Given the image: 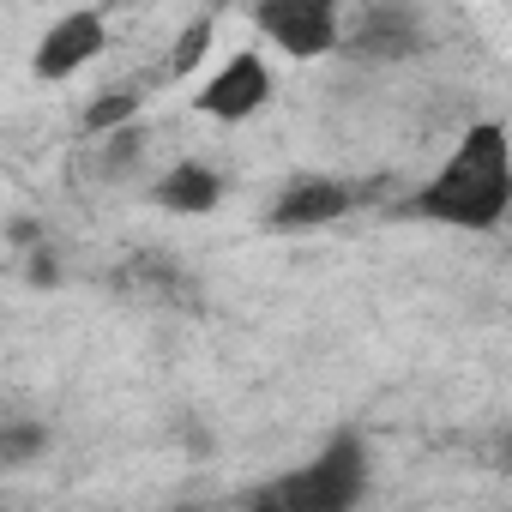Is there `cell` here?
I'll return each instance as SVG.
<instances>
[{
  "instance_id": "8",
  "label": "cell",
  "mask_w": 512,
  "mask_h": 512,
  "mask_svg": "<svg viewBox=\"0 0 512 512\" xmlns=\"http://www.w3.org/2000/svg\"><path fill=\"white\" fill-rule=\"evenodd\" d=\"M151 205L169 211V217H211V211L223 205V175H217L211 163H199V157L169 163V169L151 181Z\"/></svg>"
},
{
  "instance_id": "3",
  "label": "cell",
  "mask_w": 512,
  "mask_h": 512,
  "mask_svg": "<svg viewBox=\"0 0 512 512\" xmlns=\"http://www.w3.org/2000/svg\"><path fill=\"white\" fill-rule=\"evenodd\" d=\"M241 13L290 61H326L344 43V0H247Z\"/></svg>"
},
{
  "instance_id": "4",
  "label": "cell",
  "mask_w": 512,
  "mask_h": 512,
  "mask_svg": "<svg viewBox=\"0 0 512 512\" xmlns=\"http://www.w3.org/2000/svg\"><path fill=\"white\" fill-rule=\"evenodd\" d=\"M422 49H428V25L410 0H374V7H362V19L344 25V43H338V55L362 61V67H398Z\"/></svg>"
},
{
  "instance_id": "10",
  "label": "cell",
  "mask_w": 512,
  "mask_h": 512,
  "mask_svg": "<svg viewBox=\"0 0 512 512\" xmlns=\"http://www.w3.org/2000/svg\"><path fill=\"white\" fill-rule=\"evenodd\" d=\"M37 452H49V422H31V416H7V422H0V464H7V470L31 464Z\"/></svg>"
},
{
  "instance_id": "12",
  "label": "cell",
  "mask_w": 512,
  "mask_h": 512,
  "mask_svg": "<svg viewBox=\"0 0 512 512\" xmlns=\"http://www.w3.org/2000/svg\"><path fill=\"white\" fill-rule=\"evenodd\" d=\"M500 464H506V470H512V434H506V440H500Z\"/></svg>"
},
{
  "instance_id": "1",
  "label": "cell",
  "mask_w": 512,
  "mask_h": 512,
  "mask_svg": "<svg viewBox=\"0 0 512 512\" xmlns=\"http://www.w3.org/2000/svg\"><path fill=\"white\" fill-rule=\"evenodd\" d=\"M398 211L416 223H434V229H464V235L500 229L512 211V133H506V121H470L458 133V145L446 151V163Z\"/></svg>"
},
{
  "instance_id": "7",
  "label": "cell",
  "mask_w": 512,
  "mask_h": 512,
  "mask_svg": "<svg viewBox=\"0 0 512 512\" xmlns=\"http://www.w3.org/2000/svg\"><path fill=\"white\" fill-rule=\"evenodd\" d=\"M350 211V187L338 175H320V169H302L278 187V199L266 205V229L272 235H308V229H326Z\"/></svg>"
},
{
  "instance_id": "5",
  "label": "cell",
  "mask_w": 512,
  "mask_h": 512,
  "mask_svg": "<svg viewBox=\"0 0 512 512\" xmlns=\"http://www.w3.org/2000/svg\"><path fill=\"white\" fill-rule=\"evenodd\" d=\"M266 103H272V67H266L260 49H235V55H223L217 73L193 91V109H199L205 121H223V127L253 121Z\"/></svg>"
},
{
  "instance_id": "9",
  "label": "cell",
  "mask_w": 512,
  "mask_h": 512,
  "mask_svg": "<svg viewBox=\"0 0 512 512\" xmlns=\"http://www.w3.org/2000/svg\"><path fill=\"white\" fill-rule=\"evenodd\" d=\"M139 109H145L139 85H121V91H103V97H91V103H85V115H79V127H85L91 139H109V133L133 127V121H139Z\"/></svg>"
},
{
  "instance_id": "11",
  "label": "cell",
  "mask_w": 512,
  "mask_h": 512,
  "mask_svg": "<svg viewBox=\"0 0 512 512\" xmlns=\"http://www.w3.org/2000/svg\"><path fill=\"white\" fill-rule=\"evenodd\" d=\"M211 37H217V19H211V13L187 19V25H181V37H175V49H169V79H193V73H199V61L211 55Z\"/></svg>"
},
{
  "instance_id": "2",
  "label": "cell",
  "mask_w": 512,
  "mask_h": 512,
  "mask_svg": "<svg viewBox=\"0 0 512 512\" xmlns=\"http://www.w3.org/2000/svg\"><path fill=\"white\" fill-rule=\"evenodd\" d=\"M374 488V458L356 428H338L320 440V452L260 488H247V506L260 512H350Z\"/></svg>"
},
{
  "instance_id": "6",
  "label": "cell",
  "mask_w": 512,
  "mask_h": 512,
  "mask_svg": "<svg viewBox=\"0 0 512 512\" xmlns=\"http://www.w3.org/2000/svg\"><path fill=\"white\" fill-rule=\"evenodd\" d=\"M103 49H109V19H103L97 7H73V13H61V19L37 37L31 73H37L43 85H61V79H73V73H85Z\"/></svg>"
}]
</instances>
